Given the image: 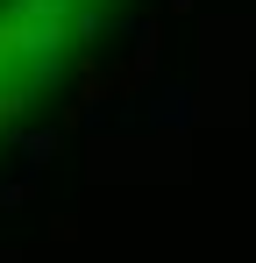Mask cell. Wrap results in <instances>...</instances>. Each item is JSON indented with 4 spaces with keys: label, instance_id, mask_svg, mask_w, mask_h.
I'll use <instances>...</instances> for the list:
<instances>
[{
    "label": "cell",
    "instance_id": "1",
    "mask_svg": "<svg viewBox=\"0 0 256 263\" xmlns=\"http://www.w3.org/2000/svg\"><path fill=\"white\" fill-rule=\"evenodd\" d=\"M121 0H0V142L29 128L43 100L71 86Z\"/></svg>",
    "mask_w": 256,
    "mask_h": 263
}]
</instances>
